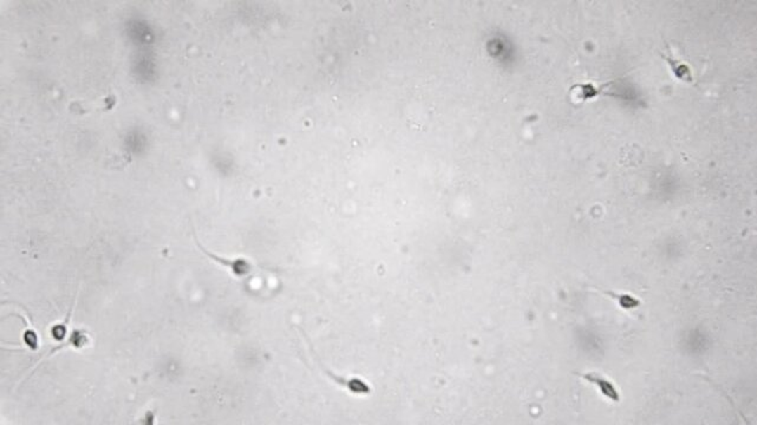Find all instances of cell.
Instances as JSON below:
<instances>
[{
    "instance_id": "1",
    "label": "cell",
    "mask_w": 757,
    "mask_h": 425,
    "mask_svg": "<svg viewBox=\"0 0 757 425\" xmlns=\"http://www.w3.org/2000/svg\"><path fill=\"white\" fill-rule=\"evenodd\" d=\"M195 240L198 247H199V249H201L202 253L207 255L208 258L213 260L214 263H219V265H221V266L226 267V268H228V270H231V273H232L233 275H235V277H248V275H251V274L257 270L254 265H253L250 260L244 259V258L227 259V258H224V256H220V255L214 254V253H212V251L206 249V248L203 247L202 244H199V241H198L196 237Z\"/></svg>"
},
{
    "instance_id": "3",
    "label": "cell",
    "mask_w": 757,
    "mask_h": 425,
    "mask_svg": "<svg viewBox=\"0 0 757 425\" xmlns=\"http://www.w3.org/2000/svg\"><path fill=\"white\" fill-rule=\"evenodd\" d=\"M574 374H576L578 377L583 378L584 381H588L590 384L595 385V388H598L599 392L606 398H609L611 402H614V403L621 402V395H619L617 388L607 378L602 377L597 372H586V374L576 372Z\"/></svg>"
},
{
    "instance_id": "2",
    "label": "cell",
    "mask_w": 757,
    "mask_h": 425,
    "mask_svg": "<svg viewBox=\"0 0 757 425\" xmlns=\"http://www.w3.org/2000/svg\"><path fill=\"white\" fill-rule=\"evenodd\" d=\"M307 341H309V339H307ZM309 346H310L311 352L313 353L314 358L317 359L318 362H319V366L322 367L323 372H324L331 381H335L337 385H339L340 388H345L347 391L350 392L352 395H365L371 393V391H373V390H371V386H370L366 381L359 379V378L343 377V376H339V374H333L332 371L328 370L326 367L323 366L322 362H319L317 355H314V350L313 348H312V344H311L310 341H309Z\"/></svg>"
},
{
    "instance_id": "4",
    "label": "cell",
    "mask_w": 757,
    "mask_h": 425,
    "mask_svg": "<svg viewBox=\"0 0 757 425\" xmlns=\"http://www.w3.org/2000/svg\"><path fill=\"white\" fill-rule=\"evenodd\" d=\"M598 289L602 291L605 296H611L624 310H633V308L640 306V300L637 299L635 296H630V294H619V293L611 292V291Z\"/></svg>"
}]
</instances>
